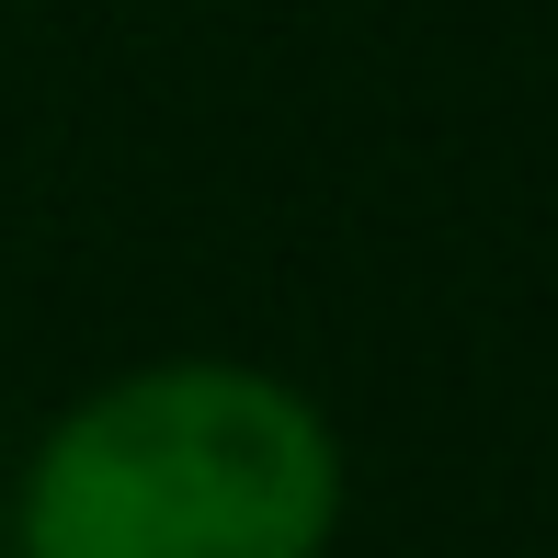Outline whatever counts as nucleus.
Segmentation results:
<instances>
[{
  "label": "nucleus",
  "instance_id": "nucleus-1",
  "mask_svg": "<svg viewBox=\"0 0 558 558\" xmlns=\"http://www.w3.org/2000/svg\"><path fill=\"white\" fill-rule=\"evenodd\" d=\"M353 445L263 353H137L35 422L0 558H342Z\"/></svg>",
  "mask_w": 558,
  "mask_h": 558
}]
</instances>
